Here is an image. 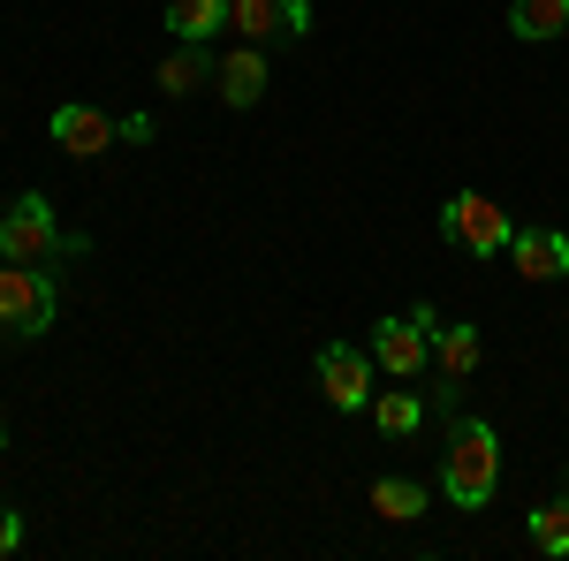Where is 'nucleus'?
<instances>
[{
    "mask_svg": "<svg viewBox=\"0 0 569 561\" xmlns=\"http://www.w3.org/2000/svg\"><path fill=\"white\" fill-rule=\"evenodd\" d=\"M509 31H517L525 46L562 39V31H569V0H517V8H509Z\"/></svg>",
    "mask_w": 569,
    "mask_h": 561,
    "instance_id": "14",
    "label": "nucleus"
},
{
    "mask_svg": "<svg viewBox=\"0 0 569 561\" xmlns=\"http://www.w3.org/2000/svg\"><path fill=\"white\" fill-rule=\"evenodd\" d=\"M114 137H122V122H114L107 107H53V144H61L69 160H99Z\"/></svg>",
    "mask_w": 569,
    "mask_h": 561,
    "instance_id": "8",
    "label": "nucleus"
},
{
    "mask_svg": "<svg viewBox=\"0 0 569 561\" xmlns=\"http://www.w3.org/2000/svg\"><path fill=\"white\" fill-rule=\"evenodd\" d=\"M479 357H486L479 327H463V319H448V327H440V319H433V372H440V388H448V394L479 372Z\"/></svg>",
    "mask_w": 569,
    "mask_h": 561,
    "instance_id": "10",
    "label": "nucleus"
},
{
    "mask_svg": "<svg viewBox=\"0 0 569 561\" xmlns=\"http://www.w3.org/2000/svg\"><path fill=\"white\" fill-rule=\"evenodd\" d=\"M311 372H319V394H327L335 410H372V372H380V364H372V349L327 342Z\"/></svg>",
    "mask_w": 569,
    "mask_h": 561,
    "instance_id": "6",
    "label": "nucleus"
},
{
    "mask_svg": "<svg viewBox=\"0 0 569 561\" xmlns=\"http://www.w3.org/2000/svg\"><path fill=\"white\" fill-rule=\"evenodd\" d=\"M372 364H380L388 380L433 372V303H418L410 319H380V327H372Z\"/></svg>",
    "mask_w": 569,
    "mask_h": 561,
    "instance_id": "5",
    "label": "nucleus"
},
{
    "mask_svg": "<svg viewBox=\"0 0 569 561\" xmlns=\"http://www.w3.org/2000/svg\"><path fill=\"white\" fill-rule=\"evenodd\" d=\"M509 266H517L525 281H562L569 273V236L562 228H517V236H509Z\"/></svg>",
    "mask_w": 569,
    "mask_h": 561,
    "instance_id": "9",
    "label": "nucleus"
},
{
    "mask_svg": "<svg viewBox=\"0 0 569 561\" xmlns=\"http://www.w3.org/2000/svg\"><path fill=\"white\" fill-rule=\"evenodd\" d=\"M372 425L402 440V432H418V425H426V402H418L410 388H388V394H372Z\"/></svg>",
    "mask_w": 569,
    "mask_h": 561,
    "instance_id": "16",
    "label": "nucleus"
},
{
    "mask_svg": "<svg viewBox=\"0 0 569 561\" xmlns=\"http://www.w3.org/2000/svg\"><path fill=\"white\" fill-rule=\"evenodd\" d=\"M168 31L206 46L213 31H228V0H168Z\"/></svg>",
    "mask_w": 569,
    "mask_h": 561,
    "instance_id": "13",
    "label": "nucleus"
},
{
    "mask_svg": "<svg viewBox=\"0 0 569 561\" xmlns=\"http://www.w3.org/2000/svg\"><path fill=\"white\" fill-rule=\"evenodd\" d=\"M213 91L228 99V107H259L266 99V46H228L220 53V69H213Z\"/></svg>",
    "mask_w": 569,
    "mask_h": 561,
    "instance_id": "11",
    "label": "nucleus"
},
{
    "mask_svg": "<svg viewBox=\"0 0 569 561\" xmlns=\"http://www.w3.org/2000/svg\"><path fill=\"white\" fill-rule=\"evenodd\" d=\"M372 509L388 523H418L426 517V485H418V478H380V485H372Z\"/></svg>",
    "mask_w": 569,
    "mask_h": 561,
    "instance_id": "15",
    "label": "nucleus"
},
{
    "mask_svg": "<svg viewBox=\"0 0 569 561\" xmlns=\"http://www.w3.org/2000/svg\"><path fill=\"white\" fill-rule=\"evenodd\" d=\"M531 547H539V554H555V561H569V501L531 509Z\"/></svg>",
    "mask_w": 569,
    "mask_h": 561,
    "instance_id": "17",
    "label": "nucleus"
},
{
    "mask_svg": "<svg viewBox=\"0 0 569 561\" xmlns=\"http://www.w3.org/2000/svg\"><path fill=\"white\" fill-rule=\"evenodd\" d=\"M53 327V281L46 266H23V259H0V334H46Z\"/></svg>",
    "mask_w": 569,
    "mask_h": 561,
    "instance_id": "4",
    "label": "nucleus"
},
{
    "mask_svg": "<svg viewBox=\"0 0 569 561\" xmlns=\"http://www.w3.org/2000/svg\"><path fill=\"white\" fill-rule=\"evenodd\" d=\"M213 53H206V46H190V39H176V53H168V61H160V69H152V77H160V91H168V99H190V91L198 84H213Z\"/></svg>",
    "mask_w": 569,
    "mask_h": 561,
    "instance_id": "12",
    "label": "nucleus"
},
{
    "mask_svg": "<svg viewBox=\"0 0 569 561\" xmlns=\"http://www.w3.org/2000/svg\"><path fill=\"white\" fill-rule=\"evenodd\" d=\"M440 236L456 243V251H471V259H501L509 251V206H493L486 190H456L448 206H440Z\"/></svg>",
    "mask_w": 569,
    "mask_h": 561,
    "instance_id": "3",
    "label": "nucleus"
},
{
    "mask_svg": "<svg viewBox=\"0 0 569 561\" xmlns=\"http://www.w3.org/2000/svg\"><path fill=\"white\" fill-rule=\"evenodd\" d=\"M228 31L236 39H305L311 31V0H228Z\"/></svg>",
    "mask_w": 569,
    "mask_h": 561,
    "instance_id": "7",
    "label": "nucleus"
},
{
    "mask_svg": "<svg viewBox=\"0 0 569 561\" xmlns=\"http://www.w3.org/2000/svg\"><path fill=\"white\" fill-rule=\"evenodd\" d=\"M8 554H23V509L16 501H0V561Z\"/></svg>",
    "mask_w": 569,
    "mask_h": 561,
    "instance_id": "18",
    "label": "nucleus"
},
{
    "mask_svg": "<svg viewBox=\"0 0 569 561\" xmlns=\"http://www.w3.org/2000/svg\"><path fill=\"white\" fill-rule=\"evenodd\" d=\"M0 259H23V266H53V259H84V236H69L53 206L39 190H23L8 213H0Z\"/></svg>",
    "mask_w": 569,
    "mask_h": 561,
    "instance_id": "2",
    "label": "nucleus"
},
{
    "mask_svg": "<svg viewBox=\"0 0 569 561\" xmlns=\"http://www.w3.org/2000/svg\"><path fill=\"white\" fill-rule=\"evenodd\" d=\"M440 485H448V509H493V493H501V440H493L486 418H456L448 425Z\"/></svg>",
    "mask_w": 569,
    "mask_h": 561,
    "instance_id": "1",
    "label": "nucleus"
}]
</instances>
